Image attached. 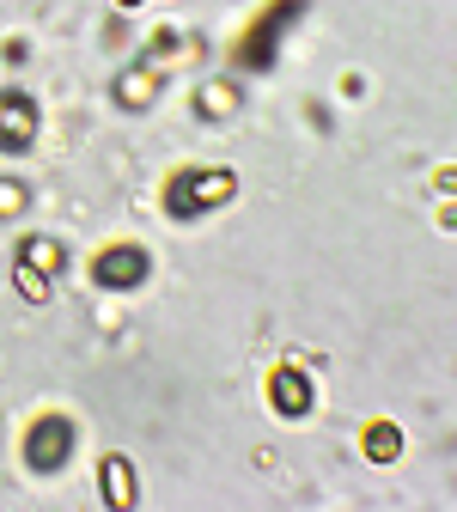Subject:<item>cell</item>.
<instances>
[{
  "mask_svg": "<svg viewBox=\"0 0 457 512\" xmlns=\"http://www.w3.org/2000/svg\"><path fill=\"white\" fill-rule=\"evenodd\" d=\"M238 196V177L226 165H202V171H177L165 183V208L177 220H195V214H208V208H226Z\"/></svg>",
  "mask_w": 457,
  "mask_h": 512,
  "instance_id": "obj_1",
  "label": "cell"
},
{
  "mask_svg": "<svg viewBox=\"0 0 457 512\" xmlns=\"http://www.w3.org/2000/svg\"><path fill=\"white\" fill-rule=\"evenodd\" d=\"M293 19H305V0H275V7L256 13V25L238 37V68H269Z\"/></svg>",
  "mask_w": 457,
  "mask_h": 512,
  "instance_id": "obj_2",
  "label": "cell"
},
{
  "mask_svg": "<svg viewBox=\"0 0 457 512\" xmlns=\"http://www.w3.org/2000/svg\"><path fill=\"white\" fill-rule=\"evenodd\" d=\"M74 445H80V427H74L68 415H43V421H31V433H25V464H31L37 476H55L61 464L74 458Z\"/></svg>",
  "mask_w": 457,
  "mask_h": 512,
  "instance_id": "obj_3",
  "label": "cell"
},
{
  "mask_svg": "<svg viewBox=\"0 0 457 512\" xmlns=\"http://www.w3.org/2000/svg\"><path fill=\"white\" fill-rule=\"evenodd\" d=\"M147 269H153V256H147L141 244H110V250H98L92 281H98L104 293H128V287L147 281Z\"/></svg>",
  "mask_w": 457,
  "mask_h": 512,
  "instance_id": "obj_4",
  "label": "cell"
},
{
  "mask_svg": "<svg viewBox=\"0 0 457 512\" xmlns=\"http://www.w3.org/2000/svg\"><path fill=\"white\" fill-rule=\"evenodd\" d=\"M269 403H275V415L305 421V415H311V403H317L311 372H305V366H275V372H269Z\"/></svg>",
  "mask_w": 457,
  "mask_h": 512,
  "instance_id": "obj_5",
  "label": "cell"
},
{
  "mask_svg": "<svg viewBox=\"0 0 457 512\" xmlns=\"http://www.w3.org/2000/svg\"><path fill=\"white\" fill-rule=\"evenodd\" d=\"M31 141H37L31 92H0V153H31Z\"/></svg>",
  "mask_w": 457,
  "mask_h": 512,
  "instance_id": "obj_6",
  "label": "cell"
},
{
  "mask_svg": "<svg viewBox=\"0 0 457 512\" xmlns=\"http://www.w3.org/2000/svg\"><path fill=\"white\" fill-rule=\"evenodd\" d=\"M98 488H104V506H110V512H135V500H141L135 464H128L122 452H110V458L98 464Z\"/></svg>",
  "mask_w": 457,
  "mask_h": 512,
  "instance_id": "obj_7",
  "label": "cell"
},
{
  "mask_svg": "<svg viewBox=\"0 0 457 512\" xmlns=\"http://www.w3.org/2000/svg\"><path fill=\"white\" fill-rule=\"evenodd\" d=\"M159 86H165V74L153 68V61H135V68L116 74V104H122V110H153Z\"/></svg>",
  "mask_w": 457,
  "mask_h": 512,
  "instance_id": "obj_8",
  "label": "cell"
},
{
  "mask_svg": "<svg viewBox=\"0 0 457 512\" xmlns=\"http://www.w3.org/2000/svg\"><path fill=\"white\" fill-rule=\"evenodd\" d=\"M360 452H366L372 464H397V458H403V427H397V421H366Z\"/></svg>",
  "mask_w": 457,
  "mask_h": 512,
  "instance_id": "obj_9",
  "label": "cell"
},
{
  "mask_svg": "<svg viewBox=\"0 0 457 512\" xmlns=\"http://www.w3.org/2000/svg\"><path fill=\"white\" fill-rule=\"evenodd\" d=\"M195 116H202V122L238 116V86L232 80H202V92H195Z\"/></svg>",
  "mask_w": 457,
  "mask_h": 512,
  "instance_id": "obj_10",
  "label": "cell"
},
{
  "mask_svg": "<svg viewBox=\"0 0 457 512\" xmlns=\"http://www.w3.org/2000/svg\"><path fill=\"white\" fill-rule=\"evenodd\" d=\"M19 263H31V269L55 275V269H68V250H61L55 238H25V244H19Z\"/></svg>",
  "mask_w": 457,
  "mask_h": 512,
  "instance_id": "obj_11",
  "label": "cell"
},
{
  "mask_svg": "<svg viewBox=\"0 0 457 512\" xmlns=\"http://www.w3.org/2000/svg\"><path fill=\"white\" fill-rule=\"evenodd\" d=\"M25 208H31V189L19 177H0V220H19Z\"/></svg>",
  "mask_w": 457,
  "mask_h": 512,
  "instance_id": "obj_12",
  "label": "cell"
},
{
  "mask_svg": "<svg viewBox=\"0 0 457 512\" xmlns=\"http://www.w3.org/2000/svg\"><path fill=\"white\" fill-rule=\"evenodd\" d=\"M13 287H19V299H31V305H43V299H49V275H43V269H31V263H19V269H13Z\"/></svg>",
  "mask_w": 457,
  "mask_h": 512,
  "instance_id": "obj_13",
  "label": "cell"
},
{
  "mask_svg": "<svg viewBox=\"0 0 457 512\" xmlns=\"http://www.w3.org/2000/svg\"><path fill=\"white\" fill-rule=\"evenodd\" d=\"M116 7H141V0H116Z\"/></svg>",
  "mask_w": 457,
  "mask_h": 512,
  "instance_id": "obj_14",
  "label": "cell"
}]
</instances>
